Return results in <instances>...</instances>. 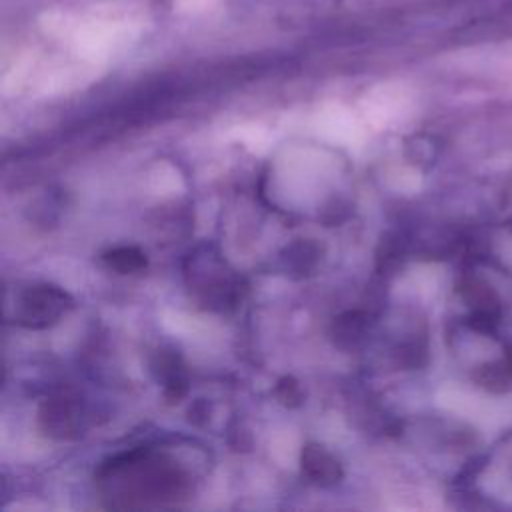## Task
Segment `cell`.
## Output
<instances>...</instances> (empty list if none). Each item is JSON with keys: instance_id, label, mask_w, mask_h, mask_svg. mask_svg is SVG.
Segmentation results:
<instances>
[{"instance_id": "cell-1", "label": "cell", "mask_w": 512, "mask_h": 512, "mask_svg": "<svg viewBox=\"0 0 512 512\" xmlns=\"http://www.w3.org/2000/svg\"><path fill=\"white\" fill-rule=\"evenodd\" d=\"M100 480L110 498H120V506H158L182 496L188 490L184 472L162 454L134 450L106 464Z\"/></svg>"}, {"instance_id": "cell-2", "label": "cell", "mask_w": 512, "mask_h": 512, "mask_svg": "<svg viewBox=\"0 0 512 512\" xmlns=\"http://www.w3.org/2000/svg\"><path fill=\"white\" fill-rule=\"evenodd\" d=\"M184 278L192 298L206 310L226 312L242 300L240 278L212 246H200L188 256Z\"/></svg>"}, {"instance_id": "cell-3", "label": "cell", "mask_w": 512, "mask_h": 512, "mask_svg": "<svg viewBox=\"0 0 512 512\" xmlns=\"http://www.w3.org/2000/svg\"><path fill=\"white\" fill-rule=\"evenodd\" d=\"M72 304V296L64 288L48 282L32 284L16 298L14 322L30 330H42L56 324Z\"/></svg>"}, {"instance_id": "cell-4", "label": "cell", "mask_w": 512, "mask_h": 512, "mask_svg": "<svg viewBox=\"0 0 512 512\" xmlns=\"http://www.w3.org/2000/svg\"><path fill=\"white\" fill-rule=\"evenodd\" d=\"M82 404L66 394L48 398L38 410V424L42 432L56 440H74L84 430Z\"/></svg>"}, {"instance_id": "cell-5", "label": "cell", "mask_w": 512, "mask_h": 512, "mask_svg": "<svg viewBox=\"0 0 512 512\" xmlns=\"http://www.w3.org/2000/svg\"><path fill=\"white\" fill-rule=\"evenodd\" d=\"M374 320L366 310H346L332 318L328 326V336L332 344L344 352H356L364 346L372 332Z\"/></svg>"}, {"instance_id": "cell-6", "label": "cell", "mask_w": 512, "mask_h": 512, "mask_svg": "<svg viewBox=\"0 0 512 512\" xmlns=\"http://www.w3.org/2000/svg\"><path fill=\"white\" fill-rule=\"evenodd\" d=\"M300 468H302V474L318 486H334L344 476L336 456L316 442H308L302 446Z\"/></svg>"}, {"instance_id": "cell-7", "label": "cell", "mask_w": 512, "mask_h": 512, "mask_svg": "<svg viewBox=\"0 0 512 512\" xmlns=\"http://www.w3.org/2000/svg\"><path fill=\"white\" fill-rule=\"evenodd\" d=\"M320 258H322V248L314 240H302V238L286 246L280 256L282 268L292 278L308 276L318 266Z\"/></svg>"}, {"instance_id": "cell-8", "label": "cell", "mask_w": 512, "mask_h": 512, "mask_svg": "<svg viewBox=\"0 0 512 512\" xmlns=\"http://www.w3.org/2000/svg\"><path fill=\"white\" fill-rule=\"evenodd\" d=\"M102 262L116 274H138L148 266L146 254L136 246H118L102 254Z\"/></svg>"}, {"instance_id": "cell-9", "label": "cell", "mask_w": 512, "mask_h": 512, "mask_svg": "<svg viewBox=\"0 0 512 512\" xmlns=\"http://www.w3.org/2000/svg\"><path fill=\"white\" fill-rule=\"evenodd\" d=\"M150 372L162 384V388L168 384L186 380L184 368H182V358L172 348H160L154 352V356L150 358Z\"/></svg>"}, {"instance_id": "cell-10", "label": "cell", "mask_w": 512, "mask_h": 512, "mask_svg": "<svg viewBox=\"0 0 512 512\" xmlns=\"http://www.w3.org/2000/svg\"><path fill=\"white\" fill-rule=\"evenodd\" d=\"M274 394H276V398H278L284 406H290V408L300 406L302 400H304V392H302L300 384H298L292 376L280 378L278 384H276V388H274Z\"/></svg>"}]
</instances>
